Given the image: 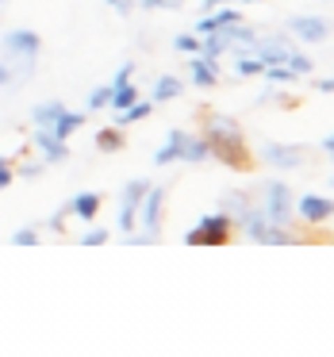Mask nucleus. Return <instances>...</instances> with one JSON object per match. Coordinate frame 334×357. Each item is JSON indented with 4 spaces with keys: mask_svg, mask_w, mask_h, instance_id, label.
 <instances>
[{
    "mask_svg": "<svg viewBox=\"0 0 334 357\" xmlns=\"http://www.w3.org/2000/svg\"><path fill=\"white\" fill-rule=\"evenodd\" d=\"M234 20H242V12L234 8V4H219V8H208L200 20H196L192 35H200V39L204 35H215V31H223L227 24H234Z\"/></svg>",
    "mask_w": 334,
    "mask_h": 357,
    "instance_id": "f8f14e48",
    "label": "nucleus"
},
{
    "mask_svg": "<svg viewBox=\"0 0 334 357\" xmlns=\"http://www.w3.org/2000/svg\"><path fill=\"white\" fill-rule=\"evenodd\" d=\"M43 169H47V165H43V162H24V165H20V169H16V177H24V181H35V177H39Z\"/></svg>",
    "mask_w": 334,
    "mask_h": 357,
    "instance_id": "72a5a7b5",
    "label": "nucleus"
},
{
    "mask_svg": "<svg viewBox=\"0 0 334 357\" xmlns=\"http://www.w3.org/2000/svg\"><path fill=\"white\" fill-rule=\"evenodd\" d=\"M4 4H8V0H0V8H4Z\"/></svg>",
    "mask_w": 334,
    "mask_h": 357,
    "instance_id": "58836bf2",
    "label": "nucleus"
},
{
    "mask_svg": "<svg viewBox=\"0 0 334 357\" xmlns=\"http://www.w3.org/2000/svg\"><path fill=\"white\" fill-rule=\"evenodd\" d=\"M288 50H292V39H288V35H273V31L269 35L257 31V39L250 43V54H254L261 66H284Z\"/></svg>",
    "mask_w": 334,
    "mask_h": 357,
    "instance_id": "9b49d317",
    "label": "nucleus"
},
{
    "mask_svg": "<svg viewBox=\"0 0 334 357\" xmlns=\"http://www.w3.org/2000/svg\"><path fill=\"white\" fill-rule=\"evenodd\" d=\"M234 231H242V238L257 242V246H300V238H296L292 227H277L269 223V219L257 211V204H250L246 215L234 223Z\"/></svg>",
    "mask_w": 334,
    "mask_h": 357,
    "instance_id": "20e7f679",
    "label": "nucleus"
},
{
    "mask_svg": "<svg viewBox=\"0 0 334 357\" xmlns=\"http://www.w3.org/2000/svg\"><path fill=\"white\" fill-rule=\"evenodd\" d=\"M219 4H261V0H200V8H219Z\"/></svg>",
    "mask_w": 334,
    "mask_h": 357,
    "instance_id": "e433bc0d",
    "label": "nucleus"
},
{
    "mask_svg": "<svg viewBox=\"0 0 334 357\" xmlns=\"http://www.w3.org/2000/svg\"><path fill=\"white\" fill-rule=\"evenodd\" d=\"M254 196H257V211H261L269 223H277V227H292V185H288L284 177H265L261 185L254 188Z\"/></svg>",
    "mask_w": 334,
    "mask_h": 357,
    "instance_id": "7ed1b4c3",
    "label": "nucleus"
},
{
    "mask_svg": "<svg viewBox=\"0 0 334 357\" xmlns=\"http://www.w3.org/2000/svg\"><path fill=\"white\" fill-rule=\"evenodd\" d=\"M181 93H185L181 77H173V73H162V77L154 81V89H150V100H154V104H169V100H177Z\"/></svg>",
    "mask_w": 334,
    "mask_h": 357,
    "instance_id": "aec40b11",
    "label": "nucleus"
},
{
    "mask_svg": "<svg viewBox=\"0 0 334 357\" xmlns=\"http://www.w3.org/2000/svg\"><path fill=\"white\" fill-rule=\"evenodd\" d=\"M284 66L296 73V77H311V73H315V58H311V54H303L300 47H292V50H288Z\"/></svg>",
    "mask_w": 334,
    "mask_h": 357,
    "instance_id": "4be33fe9",
    "label": "nucleus"
},
{
    "mask_svg": "<svg viewBox=\"0 0 334 357\" xmlns=\"http://www.w3.org/2000/svg\"><path fill=\"white\" fill-rule=\"evenodd\" d=\"M188 81L196 89H215L219 85V62H208V58H196L188 62Z\"/></svg>",
    "mask_w": 334,
    "mask_h": 357,
    "instance_id": "a211bd4d",
    "label": "nucleus"
},
{
    "mask_svg": "<svg viewBox=\"0 0 334 357\" xmlns=\"http://www.w3.org/2000/svg\"><path fill=\"white\" fill-rule=\"evenodd\" d=\"M139 8H181V0H139Z\"/></svg>",
    "mask_w": 334,
    "mask_h": 357,
    "instance_id": "c9c22d12",
    "label": "nucleus"
},
{
    "mask_svg": "<svg viewBox=\"0 0 334 357\" xmlns=\"http://www.w3.org/2000/svg\"><path fill=\"white\" fill-rule=\"evenodd\" d=\"M131 77H135V62H123V66H119V73L112 77V85H127Z\"/></svg>",
    "mask_w": 334,
    "mask_h": 357,
    "instance_id": "f704fd0d",
    "label": "nucleus"
},
{
    "mask_svg": "<svg viewBox=\"0 0 334 357\" xmlns=\"http://www.w3.org/2000/svg\"><path fill=\"white\" fill-rule=\"evenodd\" d=\"M35 150H39V162L43 165H58L70 158V146H66L62 139H54L50 131H43V127H35Z\"/></svg>",
    "mask_w": 334,
    "mask_h": 357,
    "instance_id": "4468645a",
    "label": "nucleus"
},
{
    "mask_svg": "<svg viewBox=\"0 0 334 357\" xmlns=\"http://www.w3.org/2000/svg\"><path fill=\"white\" fill-rule=\"evenodd\" d=\"M146 188H150V177H135V181H127L123 188H119V215H116V223H119V231H135V215H139V200L146 196Z\"/></svg>",
    "mask_w": 334,
    "mask_h": 357,
    "instance_id": "9d476101",
    "label": "nucleus"
},
{
    "mask_svg": "<svg viewBox=\"0 0 334 357\" xmlns=\"http://www.w3.org/2000/svg\"><path fill=\"white\" fill-rule=\"evenodd\" d=\"M139 100V89L127 81V85H112V100H108V112H123L127 104Z\"/></svg>",
    "mask_w": 334,
    "mask_h": 357,
    "instance_id": "b1692460",
    "label": "nucleus"
},
{
    "mask_svg": "<svg viewBox=\"0 0 334 357\" xmlns=\"http://www.w3.org/2000/svg\"><path fill=\"white\" fill-rule=\"evenodd\" d=\"M112 100V85H96L93 93H89V112H104Z\"/></svg>",
    "mask_w": 334,
    "mask_h": 357,
    "instance_id": "c85d7f7f",
    "label": "nucleus"
},
{
    "mask_svg": "<svg viewBox=\"0 0 334 357\" xmlns=\"http://www.w3.org/2000/svg\"><path fill=\"white\" fill-rule=\"evenodd\" d=\"M250 204H254V192H246V188H227V192L219 196V211H223L231 223H238V219L246 215Z\"/></svg>",
    "mask_w": 334,
    "mask_h": 357,
    "instance_id": "dca6fc26",
    "label": "nucleus"
},
{
    "mask_svg": "<svg viewBox=\"0 0 334 357\" xmlns=\"http://www.w3.org/2000/svg\"><path fill=\"white\" fill-rule=\"evenodd\" d=\"M204 123V139L211 146V158H219L223 165L231 169H246L250 165V154H246V131L234 116H223V112H204L200 116Z\"/></svg>",
    "mask_w": 334,
    "mask_h": 357,
    "instance_id": "f257e3e1",
    "label": "nucleus"
},
{
    "mask_svg": "<svg viewBox=\"0 0 334 357\" xmlns=\"http://www.w3.org/2000/svg\"><path fill=\"white\" fill-rule=\"evenodd\" d=\"M96 150H100V154L123 150V127H104V131H96Z\"/></svg>",
    "mask_w": 334,
    "mask_h": 357,
    "instance_id": "5701e85b",
    "label": "nucleus"
},
{
    "mask_svg": "<svg viewBox=\"0 0 334 357\" xmlns=\"http://www.w3.org/2000/svg\"><path fill=\"white\" fill-rule=\"evenodd\" d=\"M173 50H177V54H196V50H200V35L181 31L177 39H173Z\"/></svg>",
    "mask_w": 334,
    "mask_h": 357,
    "instance_id": "bb28decb",
    "label": "nucleus"
},
{
    "mask_svg": "<svg viewBox=\"0 0 334 357\" xmlns=\"http://www.w3.org/2000/svg\"><path fill=\"white\" fill-rule=\"evenodd\" d=\"M185 142H188V131H181V127H173V131L165 135V142L158 146V154H154V165H173V162H181V158H185Z\"/></svg>",
    "mask_w": 334,
    "mask_h": 357,
    "instance_id": "2eb2a0df",
    "label": "nucleus"
},
{
    "mask_svg": "<svg viewBox=\"0 0 334 357\" xmlns=\"http://www.w3.org/2000/svg\"><path fill=\"white\" fill-rule=\"evenodd\" d=\"M284 31L296 43H303V47H319V43L331 39V20L326 16H292L284 24Z\"/></svg>",
    "mask_w": 334,
    "mask_h": 357,
    "instance_id": "1a4fd4ad",
    "label": "nucleus"
},
{
    "mask_svg": "<svg viewBox=\"0 0 334 357\" xmlns=\"http://www.w3.org/2000/svg\"><path fill=\"white\" fill-rule=\"evenodd\" d=\"M108 238H112V234L104 231V227H85V231L77 234V242H81V246H104Z\"/></svg>",
    "mask_w": 334,
    "mask_h": 357,
    "instance_id": "cd10ccee",
    "label": "nucleus"
},
{
    "mask_svg": "<svg viewBox=\"0 0 334 357\" xmlns=\"http://www.w3.org/2000/svg\"><path fill=\"white\" fill-rule=\"evenodd\" d=\"M154 108H158L154 100H142V96H139V100L127 104L123 112H112V127H131V123H139V119H146Z\"/></svg>",
    "mask_w": 334,
    "mask_h": 357,
    "instance_id": "6ab92c4d",
    "label": "nucleus"
},
{
    "mask_svg": "<svg viewBox=\"0 0 334 357\" xmlns=\"http://www.w3.org/2000/svg\"><path fill=\"white\" fill-rule=\"evenodd\" d=\"M47 227H50V231H58V234H62L66 227H70V211H66V204H62V208H58L50 219H47Z\"/></svg>",
    "mask_w": 334,
    "mask_h": 357,
    "instance_id": "7c9ffc66",
    "label": "nucleus"
},
{
    "mask_svg": "<svg viewBox=\"0 0 334 357\" xmlns=\"http://www.w3.org/2000/svg\"><path fill=\"white\" fill-rule=\"evenodd\" d=\"M39 54H43V35L31 31V27H12L0 39V58L16 70V81L31 77L35 66H39Z\"/></svg>",
    "mask_w": 334,
    "mask_h": 357,
    "instance_id": "f03ea898",
    "label": "nucleus"
},
{
    "mask_svg": "<svg viewBox=\"0 0 334 357\" xmlns=\"http://www.w3.org/2000/svg\"><path fill=\"white\" fill-rule=\"evenodd\" d=\"M181 162H188V165H204V162H211V146H208V139L204 135H188V142H185V158Z\"/></svg>",
    "mask_w": 334,
    "mask_h": 357,
    "instance_id": "412c9836",
    "label": "nucleus"
},
{
    "mask_svg": "<svg viewBox=\"0 0 334 357\" xmlns=\"http://www.w3.org/2000/svg\"><path fill=\"white\" fill-rule=\"evenodd\" d=\"M16 85H20V81H16V70H12L4 58H0V89H16Z\"/></svg>",
    "mask_w": 334,
    "mask_h": 357,
    "instance_id": "473e14b6",
    "label": "nucleus"
},
{
    "mask_svg": "<svg viewBox=\"0 0 334 357\" xmlns=\"http://www.w3.org/2000/svg\"><path fill=\"white\" fill-rule=\"evenodd\" d=\"M234 238V223L223 215V211H204L185 234V246H227Z\"/></svg>",
    "mask_w": 334,
    "mask_h": 357,
    "instance_id": "39448f33",
    "label": "nucleus"
},
{
    "mask_svg": "<svg viewBox=\"0 0 334 357\" xmlns=\"http://www.w3.org/2000/svg\"><path fill=\"white\" fill-rule=\"evenodd\" d=\"M261 70L265 66L257 62L250 50H234V73H238V77H261Z\"/></svg>",
    "mask_w": 334,
    "mask_h": 357,
    "instance_id": "393cba45",
    "label": "nucleus"
},
{
    "mask_svg": "<svg viewBox=\"0 0 334 357\" xmlns=\"http://www.w3.org/2000/svg\"><path fill=\"white\" fill-rule=\"evenodd\" d=\"M12 181H16V165H12L8 158H0V192H4Z\"/></svg>",
    "mask_w": 334,
    "mask_h": 357,
    "instance_id": "2f4dec72",
    "label": "nucleus"
},
{
    "mask_svg": "<svg viewBox=\"0 0 334 357\" xmlns=\"http://www.w3.org/2000/svg\"><path fill=\"white\" fill-rule=\"evenodd\" d=\"M8 242H12V246H39L43 238H39V231H35V227H20Z\"/></svg>",
    "mask_w": 334,
    "mask_h": 357,
    "instance_id": "c756f323",
    "label": "nucleus"
},
{
    "mask_svg": "<svg viewBox=\"0 0 334 357\" xmlns=\"http://www.w3.org/2000/svg\"><path fill=\"white\" fill-rule=\"evenodd\" d=\"M261 77L269 81V85H292V81H300L292 70H288V66H265Z\"/></svg>",
    "mask_w": 334,
    "mask_h": 357,
    "instance_id": "a878e982",
    "label": "nucleus"
},
{
    "mask_svg": "<svg viewBox=\"0 0 334 357\" xmlns=\"http://www.w3.org/2000/svg\"><path fill=\"white\" fill-rule=\"evenodd\" d=\"M85 119H89V112H70V108H62V112H58V116L50 119L47 127H43V131H50V135H54V139L70 142L73 135H77L81 127H85Z\"/></svg>",
    "mask_w": 334,
    "mask_h": 357,
    "instance_id": "ddd939ff",
    "label": "nucleus"
},
{
    "mask_svg": "<svg viewBox=\"0 0 334 357\" xmlns=\"http://www.w3.org/2000/svg\"><path fill=\"white\" fill-rule=\"evenodd\" d=\"M100 204H104L100 192H77L70 204H66V211H70V219H85V223H93V219L100 215Z\"/></svg>",
    "mask_w": 334,
    "mask_h": 357,
    "instance_id": "f3484780",
    "label": "nucleus"
},
{
    "mask_svg": "<svg viewBox=\"0 0 334 357\" xmlns=\"http://www.w3.org/2000/svg\"><path fill=\"white\" fill-rule=\"evenodd\" d=\"M311 85H315V93H323V96L334 93V77H319V81H311Z\"/></svg>",
    "mask_w": 334,
    "mask_h": 357,
    "instance_id": "4c0bfd02",
    "label": "nucleus"
},
{
    "mask_svg": "<svg viewBox=\"0 0 334 357\" xmlns=\"http://www.w3.org/2000/svg\"><path fill=\"white\" fill-rule=\"evenodd\" d=\"M257 158H261L265 165H273V169H300V165L308 162V150H303L300 142H261V146H257Z\"/></svg>",
    "mask_w": 334,
    "mask_h": 357,
    "instance_id": "6e6552de",
    "label": "nucleus"
},
{
    "mask_svg": "<svg viewBox=\"0 0 334 357\" xmlns=\"http://www.w3.org/2000/svg\"><path fill=\"white\" fill-rule=\"evenodd\" d=\"M331 215H334L331 196H319V192L292 196V219H300L303 227H323V223H331Z\"/></svg>",
    "mask_w": 334,
    "mask_h": 357,
    "instance_id": "0eeeda50",
    "label": "nucleus"
},
{
    "mask_svg": "<svg viewBox=\"0 0 334 357\" xmlns=\"http://www.w3.org/2000/svg\"><path fill=\"white\" fill-rule=\"evenodd\" d=\"M165 196H169V188L165 185H150L146 196L139 200V215H135V227H139L142 234H150V238H162V219H165Z\"/></svg>",
    "mask_w": 334,
    "mask_h": 357,
    "instance_id": "423d86ee",
    "label": "nucleus"
}]
</instances>
